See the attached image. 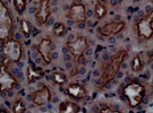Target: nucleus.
I'll list each match as a JSON object with an SVG mask.
<instances>
[{"label":"nucleus","mask_w":153,"mask_h":113,"mask_svg":"<svg viewBox=\"0 0 153 113\" xmlns=\"http://www.w3.org/2000/svg\"><path fill=\"white\" fill-rule=\"evenodd\" d=\"M13 1H14V6L16 8V11L19 15H22L26 8V0H13Z\"/></svg>","instance_id":"nucleus-20"},{"label":"nucleus","mask_w":153,"mask_h":113,"mask_svg":"<svg viewBox=\"0 0 153 113\" xmlns=\"http://www.w3.org/2000/svg\"><path fill=\"white\" fill-rule=\"evenodd\" d=\"M67 17L74 23H83L86 21V9L83 4H73L67 13Z\"/></svg>","instance_id":"nucleus-9"},{"label":"nucleus","mask_w":153,"mask_h":113,"mask_svg":"<svg viewBox=\"0 0 153 113\" xmlns=\"http://www.w3.org/2000/svg\"><path fill=\"white\" fill-rule=\"evenodd\" d=\"M13 32V18L6 5L0 1V42L5 43Z\"/></svg>","instance_id":"nucleus-4"},{"label":"nucleus","mask_w":153,"mask_h":113,"mask_svg":"<svg viewBox=\"0 0 153 113\" xmlns=\"http://www.w3.org/2000/svg\"><path fill=\"white\" fill-rule=\"evenodd\" d=\"M126 58H127V51L119 50L114 55H111L110 59L101 67V74H100V81H99L100 88H102L104 85H107L108 83L115 79Z\"/></svg>","instance_id":"nucleus-1"},{"label":"nucleus","mask_w":153,"mask_h":113,"mask_svg":"<svg viewBox=\"0 0 153 113\" xmlns=\"http://www.w3.org/2000/svg\"><path fill=\"white\" fill-rule=\"evenodd\" d=\"M52 32L56 36H62L66 33V26L62 24V23H57L55 26H53V30Z\"/></svg>","instance_id":"nucleus-21"},{"label":"nucleus","mask_w":153,"mask_h":113,"mask_svg":"<svg viewBox=\"0 0 153 113\" xmlns=\"http://www.w3.org/2000/svg\"><path fill=\"white\" fill-rule=\"evenodd\" d=\"M51 47H52V41L50 38H43L41 40L39 44H36V51L39 52V54L41 55V58L44 62L48 65L52 61V50H51Z\"/></svg>","instance_id":"nucleus-10"},{"label":"nucleus","mask_w":153,"mask_h":113,"mask_svg":"<svg viewBox=\"0 0 153 113\" xmlns=\"http://www.w3.org/2000/svg\"><path fill=\"white\" fill-rule=\"evenodd\" d=\"M107 5L104 4L103 1H98L97 4H95V7H94V14H95V16L97 18L99 19H101V18H103L105 15H107Z\"/></svg>","instance_id":"nucleus-17"},{"label":"nucleus","mask_w":153,"mask_h":113,"mask_svg":"<svg viewBox=\"0 0 153 113\" xmlns=\"http://www.w3.org/2000/svg\"><path fill=\"white\" fill-rule=\"evenodd\" d=\"M13 111H14V113H25L26 105L24 104V102L21 98H18V100H16L14 102V104H13Z\"/></svg>","instance_id":"nucleus-18"},{"label":"nucleus","mask_w":153,"mask_h":113,"mask_svg":"<svg viewBox=\"0 0 153 113\" xmlns=\"http://www.w3.org/2000/svg\"><path fill=\"white\" fill-rule=\"evenodd\" d=\"M99 113H123V112L118 111V110H115V109H112V108H110V106H102V108L100 109Z\"/></svg>","instance_id":"nucleus-23"},{"label":"nucleus","mask_w":153,"mask_h":113,"mask_svg":"<svg viewBox=\"0 0 153 113\" xmlns=\"http://www.w3.org/2000/svg\"><path fill=\"white\" fill-rule=\"evenodd\" d=\"M2 54L5 66L10 62H18L23 55L22 44L14 38L7 40L5 43H2Z\"/></svg>","instance_id":"nucleus-3"},{"label":"nucleus","mask_w":153,"mask_h":113,"mask_svg":"<svg viewBox=\"0 0 153 113\" xmlns=\"http://www.w3.org/2000/svg\"><path fill=\"white\" fill-rule=\"evenodd\" d=\"M21 25H22V32L24 33V35L28 36L30 33H31V26H30L28 22L27 21H25V19H23L22 23H21Z\"/></svg>","instance_id":"nucleus-22"},{"label":"nucleus","mask_w":153,"mask_h":113,"mask_svg":"<svg viewBox=\"0 0 153 113\" xmlns=\"http://www.w3.org/2000/svg\"><path fill=\"white\" fill-rule=\"evenodd\" d=\"M0 113H7V112H6V111H5V110H4V109H1V108H0Z\"/></svg>","instance_id":"nucleus-24"},{"label":"nucleus","mask_w":153,"mask_h":113,"mask_svg":"<svg viewBox=\"0 0 153 113\" xmlns=\"http://www.w3.org/2000/svg\"><path fill=\"white\" fill-rule=\"evenodd\" d=\"M51 100V92L48 86H42L32 94V102L38 106H43Z\"/></svg>","instance_id":"nucleus-12"},{"label":"nucleus","mask_w":153,"mask_h":113,"mask_svg":"<svg viewBox=\"0 0 153 113\" xmlns=\"http://www.w3.org/2000/svg\"><path fill=\"white\" fill-rule=\"evenodd\" d=\"M137 35L144 40L152 38L153 35V13H149L148 15L140 18L136 23Z\"/></svg>","instance_id":"nucleus-5"},{"label":"nucleus","mask_w":153,"mask_h":113,"mask_svg":"<svg viewBox=\"0 0 153 113\" xmlns=\"http://www.w3.org/2000/svg\"><path fill=\"white\" fill-rule=\"evenodd\" d=\"M123 93H124V95L127 98L129 106L131 108H136L142 103L143 98L145 97L146 89H145L144 85L141 84V83L131 81L129 84H127L124 87Z\"/></svg>","instance_id":"nucleus-2"},{"label":"nucleus","mask_w":153,"mask_h":113,"mask_svg":"<svg viewBox=\"0 0 153 113\" xmlns=\"http://www.w3.org/2000/svg\"><path fill=\"white\" fill-rule=\"evenodd\" d=\"M59 111L58 113H78L81 110V106L76 102L71 101H64L59 104Z\"/></svg>","instance_id":"nucleus-15"},{"label":"nucleus","mask_w":153,"mask_h":113,"mask_svg":"<svg viewBox=\"0 0 153 113\" xmlns=\"http://www.w3.org/2000/svg\"><path fill=\"white\" fill-rule=\"evenodd\" d=\"M66 92H67L68 95H71V97H74L76 100H82L88 94L85 86L83 84H81V83H76V81L75 83H71L68 85V87H67Z\"/></svg>","instance_id":"nucleus-13"},{"label":"nucleus","mask_w":153,"mask_h":113,"mask_svg":"<svg viewBox=\"0 0 153 113\" xmlns=\"http://www.w3.org/2000/svg\"><path fill=\"white\" fill-rule=\"evenodd\" d=\"M125 27V22L114 21V22L107 23V24H104L102 26H100L98 31L102 36H112V35H116V34L120 33Z\"/></svg>","instance_id":"nucleus-8"},{"label":"nucleus","mask_w":153,"mask_h":113,"mask_svg":"<svg viewBox=\"0 0 153 113\" xmlns=\"http://www.w3.org/2000/svg\"><path fill=\"white\" fill-rule=\"evenodd\" d=\"M67 49L74 58H81L88 49V42L85 36H77L67 42Z\"/></svg>","instance_id":"nucleus-6"},{"label":"nucleus","mask_w":153,"mask_h":113,"mask_svg":"<svg viewBox=\"0 0 153 113\" xmlns=\"http://www.w3.org/2000/svg\"><path fill=\"white\" fill-rule=\"evenodd\" d=\"M51 79L53 83L58 84V85H62L67 81V76L62 72H53L52 76H51Z\"/></svg>","instance_id":"nucleus-19"},{"label":"nucleus","mask_w":153,"mask_h":113,"mask_svg":"<svg viewBox=\"0 0 153 113\" xmlns=\"http://www.w3.org/2000/svg\"><path fill=\"white\" fill-rule=\"evenodd\" d=\"M131 68L134 72H138L144 68V60H143L142 53L135 55L131 62Z\"/></svg>","instance_id":"nucleus-16"},{"label":"nucleus","mask_w":153,"mask_h":113,"mask_svg":"<svg viewBox=\"0 0 153 113\" xmlns=\"http://www.w3.org/2000/svg\"><path fill=\"white\" fill-rule=\"evenodd\" d=\"M26 76H27V83L32 84L34 81L41 79L44 76V72L42 68H39L34 64H30L26 69Z\"/></svg>","instance_id":"nucleus-14"},{"label":"nucleus","mask_w":153,"mask_h":113,"mask_svg":"<svg viewBox=\"0 0 153 113\" xmlns=\"http://www.w3.org/2000/svg\"><path fill=\"white\" fill-rule=\"evenodd\" d=\"M50 0H40V4L35 13V21L39 25H44L50 17Z\"/></svg>","instance_id":"nucleus-11"},{"label":"nucleus","mask_w":153,"mask_h":113,"mask_svg":"<svg viewBox=\"0 0 153 113\" xmlns=\"http://www.w3.org/2000/svg\"><path fill=\"white\" fill-rule=\"evenodd\" d=\"M16 85H17L16 78L9 72V70L7 69V66L5 65L0 66V92L1 93L9 92L16 86Z\"/></svg>","instance_id":"nucleus-7"}]
</instances>
